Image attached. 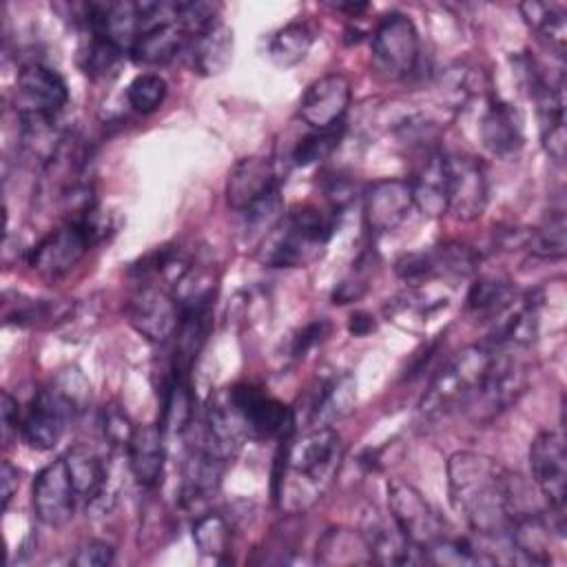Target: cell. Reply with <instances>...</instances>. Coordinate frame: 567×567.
<instances>
[{
  "label": "cell",
  "instance_id": "6da1fadb",
  "mask_svg": "<svg viewBox=\"0 0 567 567\" xmlns=\"http://www.w3.org/2000/svg\"><path fill=\"white\" fill-rule=\"evenodd\" d=\"M452 507L478 538H503L509 525L534 512L518 474L478 452H456L447 461Z\"/></svg>",
  "mask_w": 567,
  "mask_h": 567
},
{
  "label": "cell",
  "instance_id": "7a4b0ae2",
  "mask_svg": "<svg viewBox=\"0 0 567 567\" xmlns=\"http://www.w3.org/2000/svg\"><path fill=\"white\" fill-rule=\"evenodd\" d=\"M343 461V441L332 425L310 427L286 441L272 474V498L290 514L312 507L334 483Z\"/></svg>",
  "mask_w": 567,
  "mask_h": 567
},
{
  "label": "cell",
  "instance_id": "3957f363",
  "mask_svg": "<svg viewBox=\"0 0 567 567\" xmlns=\"http://www.w3.org/2000/svg\"><path fill=\"white\" fill-rule=\"evenodd\" d=\"M334 233V213L299 206L261 237L257 259L272 268H301L315 261Z\"/></svg>",
  "mask_w": 567,
  "mask_h": 567
},
{
  "label": "cell",
  "instance_id": "277c9868",
  "mask_svg": "<svg viewBox=\"0 0 567 567\" xmlns=\"http://www.w3.org/2000/svg\"><path fill=\"white\" fill-rule=\"evenodd\" d=\"M494 357V346L474 343L456 352L430 381L419 403L423 421H439L450 412H463L476 394L487 365Z\"/></svg>",
  "mask_w": 567,
  "mask_h": 567
},
{
  "label": "cell",
  "instance_id": "5b68a950",
  "mask_svg": "<svg viewBox=\"0 0 567 567\" xmlns=\"http://www.w3.org/2000/svg\"><path fill=\"white\" fill-rule=\"evenodd\" d=\"M514 352L516 350L494 348V357L487 365V372L476 394L463 410L472 423L476 425L492 423L525 392L529 372H527V365Z\"/></svg>",
  "mask_w": 567,
  "mask_h": 567
},
{
  "label": "cell",
  "instance_id": "8992f818",
  "mask_svg": "<svg viewBox=\"0 0 567 567\" xmlns=\"http://www.w3.org/2000/svg\"><path fill=\"white\" fill-rule=\"evenodd\" d=\"M372 66L385 80L410 75L419 60V33L405 13H388L372 33Z\"/></svg>",
  "mask_w": 567,
  "mask_h": 567
},
{
  "label": "cell",
  "instance_id": "52a82bcc",
  "mask_svg": "<svg viewBox=\"0 0 567 567\" xmlns=\"http://www.w3.org/2000/svg\"><path fill=\"white\" fill-rule=\"evenodd\" d=\"M226 396L246 432V439L284 436L295 425V412L252 383H235L226 388Z\"/></svg>",
  "mask_w": 567,
  "mask_h": 567
},
{
  "label": "cell",
  "instance_id": "ba28073f",
  "mask_svg": "<svg viewBox=\"0 0 567 567\" xmlns=\"http://www.w3.org/2000/svg\"><path fill=\"white\" fill-rule=\"evenodd\" d=\"M78 414V408L51 381V385L38 390L29 401V408L20 419V432L33 450L47 452L58 445L64 430Z\"/></svg>",
  "mask_w": 567,
  "mask_h": 567
},
{
  "label": "cell",
  "instance_id": "9c48e42d",
  "mask_svg": "<svg viewBox=\"0 0 567 567\" xmlns=\"http://www.w3.org/2000/svg\"><path fill=\"white\" fill-rule=\"evenodd\" d=\"M388 505L396 529L421 549L447 534L445 520L439 516V512L414 485L401 478L388 483Z\"/></svg>",
  "mask_w": 567,
  "mask_h": 567
},
{
  "label": "cell",
  "instance_id": "30bf717a",
  "mask_svg": "<svg viewBox=\"0 0 567 567\" xmlns=\"http://www.w3.org/2000/svg\"><path fill=\"white\" fill-rule=\"evenodd\" d=\"M532 481L545 498V507L565 516L567 496V450L560 432L547 430L536 434L529 445Z\"/></svg>",
  "mask_w": 567,
  "mask_h": 567
},
{
  "label": "cell",
  "instance_id": "8fae6325",
  "mask_svg": "<svg viewBox=\"0 0 567 567\" xmlns=\"http://www.w3.org/2000/svg\"><path fill=\"white\" fill-rule=\"evenodd\" d=\"M69 102L64 78L40 62H29L16 78V111L18 115L55 117Z\"/></svg>",
  "mask_w": 567,
  "mask_h": 567
},
{
  "label": "cell",
  "instance_id": "7c38bea8",
  "mask_svg": "<svg viewBox=\"0 0 567 567\" xmlns=\"http://www.w3.org/2000/svg\"><path fill=\"white\" fill-rule=\"evenodd\" d=\"M91 239L86 237L84 228L69 219L60 228L51 230L42 241H38L29 255V266L47 281H55L71 272L78 261L91 248Z\"/></svg>",
  "mask_w": 567,
  "mask_h": 567
},
{
  "label": "cell",
  "instance_id": "4fadbf2b",
  "mask_svg": "<svg viewBox=\"0 0 567 567\" xmlns=\"http://www.w3.org/2000/svg\"><path fill=\"white\" fill-rule=\"evenodd\" d=\"M128 323L148 341H168L179 326V306L173 295L151 284L140 286L126 303Z\"/></svg>",
  "mask_w": 567,
  "mask_h": 567
},
{
  "label": "cell",
  "instance_id": "5bb4252c",
  "mask_svg": "<svg viewBox=\"0 0 567 567\" xmlns=\"http://www.w3.org/2000/svg\"><path fill=\"white\" fill-rule=\"evenodd\" d=\"M447 159V213L458 221L483 215L487 204V177L476 157L445 155Z\"/></svg>",
  "mask_w": 567,
  "mask_h": 567
},
{
  "label": "cell",
  "instance_id": "9a60e30c",
  "mask_svg": "<svg viewBox=\"0 0 567 567\" xmlns=\"http://www.w3.org/2000/svg\"><path fill=\"white\" fill-rule=\"evenodd\" d=\"M75 501L78 494L71 483L64 456L51 461L38 472L31 489V505L40 523L49 527L64 525L75 512Z\"/></svg>",
  "mask_w": 567,
  "mask_h": 567
},
{
  "label": "cell",
  "instance_id": "2e32d148",
  "mask_svg": "<svg viewBox=\"0 0 567 567\" xmlns=\"http://www.w3.org/2000/svg\"><path fill=\"white\" fill-rule=\"evenodd\" d=\"M350 100L352 84L343 73L321 75L306 89L299 102V117L312 131H332L343 122Z\"/></svg>",
  "mask_w": 567,
  "mask_h": 567
},
{
  "label": "cell",
  "instance_id": "e0dca14e",
  "mask_svg": "<svg viewBox=\"0 0 567 567\" xmlns=\"http://www.w3.org/2000/svg\"><path fill=\"white\" fill-rule=\"evenodd\" d=\"M412 208V186L408 179H379L363 193V219L377 235L394 230Z\"/></svg>",
  "mask_w": 567,
  "mask_h": 567
},
{
  "label": "cell",
  "instance_id": "ac0fdd59",
  "mask_svg": "<svg viewBox=\"0 0 567 567\" xmlns=\"http://www.w3.org/2000/svg\"><path fill=\"white\" fill-rule=\"evenodd\" d=\"M279 188L277 168L270 157L250 155L239 159L226 179V202L233 210L246 213Z\"/></svg>",
  "mask_w": 567,
  "mask_h": 567
},
{
  "label": "cell",
  "instance_id": "d6986e66",
  "mask_svg": "<svg viewBox=\"0 0 567 567\" xmlns=\"http://www.w3.org/2000/svg\"><path fill=\"white\" fill-rule=\"evenodd\" d=\"M481 142L496 157H512L523 148V117L507 102H492L481 117Z\"/></svg>",
  "mask_w": 567,
  "mask_h": 567
},
{
  "label": "cell",
  "instance_id": "ffe728a7",
  "mask_svg": "<svg viewBox=\"0 0 567 567\" xmlns=\"http://www.w3.org/2000/svg\"><path fill=\"white\" fill-rule=\"evenodd\" d=\"M159 425H135V432L126 445L128 470L142 487H155L164 472L166 445Z\"/></svg>",
  "mask_w": 567,
  "mask_h": 567
},
{
  "label": "cell",
  "instance_id": "44dd1931",
  "mask_svg": "<svg viewBox=\"0 0 567 567\" xmlns=\"http://www.w3.org/2000/svg\"><path fill=\"white\" fill-rule=\"evenodd\" d=\"M224 467H226L224 461L193 445L182 474V492H179L182 505L186 509H195L204 505L219 489Z\"/></svg>",
  "mask_w": 567,
  "mask_h": 567
},
{
  "label": "cell",
  "instance_id": "7402d4cb",
  "mask_svg": "<svg viewBox=\"0 0 567 567\" xmlns=\"http://www.w3.org/2000/svg\"><path fill=\"white\" fill-rule=\"evenodd\" d=\"M233 29L224 20H217L202 33L193 35L186 49L193 69L208 78L224 73L233 60Z\"/></svg>",
  "mask_w": 567,
  "mask_h": 567
},
{
  "label": "cell",
  "instance_id": "603a6c76",
  "mask_svg": "<svg viewBox=\"0 0 567 567\" xmlns=\"http://www.w3.org/2000/svg\"><path fill=\"white\" fill-rule=\"evenodd\" d=\"M412 186L414 206L427 217L447 213V159L443 153H432L416 171Z\"/></svg>",
  "mask_w": 567,
  "mask_h": 567
},
{
  "label": "cell",
  "instance_id": "cb8c5ba5",
  "mask_svg": "<svg viewBox=\"0 0 567 567\" xmlns=\"http://www.w3.org/2000/svg\"><path fill=\"white\" fill-rule=\"evenodd\" d=\"M190 38L184 33V29L177 22L153 27L137 35L133 42L128 55L133 62L144 66H159L175 60L182 51L188 49Z\"/></svg>",
  "mask_w": 567,
  "mask_h": 567
},
{
  "label": "cell",
  "instance_id": "d4e9b609",
  "mask_svg": "<svg viewBox=\"0 0 567 567\" xmlns=\"http://www.w3.org/2000/svg\"><path fill=\"white\" fill-rule=\"evenodd\" d=\"M64 461H66V470L78 498H84L91 505L104 503L106 483H109V470L104 461L89 447L69 450L64 454Z\"/></svg>",
  "mask_w": 567,
  "mask_h": 567
},
{
  "label": "cell",
  "instance_id": "484cf974",
  "mask_svg": "<svg viewBox=\"0 0 567 567\" xmlns=\"http://www.w3.org/2000/svg\"><path fill=\"white\" fill-rule=\"evenodd\" d=\"M354 399H357V385H354V379L350 374L323 381L317 388L315 399L310 403V423H312V427L332 425L334 421L346 416L352 410Z\"/></svg>",
  "mask_w": 567,
  "mask_h": 567
},
{
  "label": "cell",
  "instance_id": "4316f807",
  "mask_svg": "<svg viewBox=\"0 0 567 567\" xmlns=\"http://www.w3.org/2000/svg\"><path fill=\"white\" fill-rule=\"evenodd\" d=\"M195 419V396L190 392L188 377L168 370L162 388V419L159 427L164 434H184Z\"/></svg>",
  "mask_w": 567,
  "mask_h": 567
},
{
  "label": "cell",
  "instance_id": "83f0119b",
  "mask_svg": "<svg viewBox=\"0 0 567 567\" xmlns=\"http://www.w3.org/2000/svg\"><path fill=\"white\" fill-rule=\"evenodd\" d=\"M317 563L321 565H361L374 563L368 540L361 532L332 527L317 540Z\"/></svg>",
  "mask_w": 567,
  "mask_h": 567
},
{
  "label": "cell",
  "instance_id": "f1b7e54d",
  "mask_svg": "<svg viewBox=\"0 0 567 567\" xmlns=\"http://www.w3.org/2000/svg\"><path fill=\"white\" fill-rule=\"evenodd\" d=\"M520 16L529 29H534L554 51L556 55L565 53L567 42V18L565 9L554 2H520Z\"/></svg>",
  "mask_w": 567,
  "mask_h": 567
},
{
  "label": "cell",
  "instance_id": "f546056e",
  "mask_svg": "<svg viewBox=\"0 0 567 567\" xmlns=\"http://www.w3.org/2000/svg\"><path fill=\"white\" fill-rule=\"evenodd\" d=\"M514 297H516V290L512 288L507 277H503V275H481L470 286L465 306L476 317L494 319Z\"/></svg>",
  "mask_w": 567,
  "mask_h": 567
},
{
  "label": "cell",
  "instance_id": "4dcf8cb0",
  "mask_svg": "<svg viewBox=\"0 0 567 567\" xmlns=\"http://www.w3.org/2000/svg\"><path fill=\"white\" fill-rule=\"evenodd\" d=\"M312 31L308 24L303 22H290L286 27H281L268 44V58L272 60V64H277L279 69H288L299 64L310 47H312Z\"/></svg>",
  "mask_w": 567,
  "mask_h": 567
},
{
  "label": "cell",
  "instance_id": "1f68e13d",
  "mask_svg": "<svg viewBox=\"0 0 567 567\" xmlns=\"http://www.w3.org/2000/svg\"><path fill=\"white\" fill-rule=\"evenodd\" d=\"M124 55L126 51L113 40L97 33H89L86 44L80 47V66L91 78H109L117 73Z\"/></svg>",
  "mask_w": 567,
  "mask_h": 567
},
{
  "label": "cell",
  "instance_id": "d6a6232c",
  "mask_svg": "<svg viewBox=\"0 0 567 567\" xmlns=\"http://www.w3.org/2000/svg\"><path fill=\"white\" fill-rule=\"evenodd\" d=\"M233 525L224 514L206 512L193 523V543L199 554L210 558H221L230 547Z\"/></svg>",
  "mask_w": 567,
  "mask_h": 567
},
{
  "label": "cell",
  "instance_id": "836d02e7",
  "mask_svg": "<svg viewBox=\"0 0 567 567\" xmlns=\"http://www.w3.org/2000/svg\"><path fill=\"white\" fill-rule=\"evenodd\" d=\"M527 250L538 259H563L567 252L565 215L558 210L549 215L538 228L529 233Z\"/></svg>",
  "mask_w": 567,
  "mask_h": 567
},
{
  "label": "cell",
  "instance_id": "e575fe53",
  "mask_svg": "<svg viewBox=\"0 0 567 567\" xmlns=\"http://www.w3.org/2000/svg\"><path fill=\"white\" fill-rule=\"evenodd\" d=\"M166 80L159 73H140L126 86L128 106L142 115L153 113L166 100Z\"/></svg>",
  "mask_w": 567,
  "mask_h": 567
},
{
  "label": "cell",
  "instance_id": "d590c367",
  "mask_svg": "<svg viewBox=\"0 0 567 567\" xmlns=\"http://www.w3.org/2000/svg\"><path fill=\"white\" fill-rule=\"evenodd\" d=\"M337 142H339L337 128H332V131H312L310 135L301 137L299 144L295 146V151H292L295 166H310V164L323 159L326 155L332 153Z\"/></svg>",
  "mask_w": 567,
  "mask_h": 567
},
{
  "label": "cell",
  "instance_id": "8d00e7d4",
  "mask_svg": "<svg viewBox=\"0 0 567 567\" xmlns=\"http://www.w3.org/2000/svg\"><path fill=\"white\" fill-rule=\"evenodd\" d=\"M100 425H102L104 441L111 447H117V450L126 452V445H128V441H131V436L135 432V425L131 423L128 414L120 405H106L102 410Z\"/></svg>",
  "mask_w": 567,
  "mask_h": 567
},
{
  "label": "cell",
  "instance_id": "74e56055",
  "mask_svg": "<svg viewBox=\"0 0 567 567\" xmlns=\"http://www.w3.org/2000/svg\"><path fill=\"white\" fill-rule=\"evenodd\" d=\"M113 558H115V549L111 543L91 538L78 547L71 563L78 567H106L113 563Z\"/></svg>",
  "mask_w": 567,
  "mask_h": 567
},
{
  "label": "cell",
  "instance_id": "f35d334b",
  "mask_svg": "<svg viewBox=\"0 0 567 567\" xmlns=\"http://www.w3.org/2000/svg\"><path fill=\"white\" fill-rule=\"evenodd\" d=\"M330 332V323L326 319L312 321L306 328H301L290 343V354L292 357H303L310 348H315L317 343H321L326 339V334Z\"/></svg>",
  "mask_w": 567,
  "mask_h": 567
},
{
  "label": "cell",
  "instance_id": "ab89813d",
  "mask_svg": "<svg viewBox=\"0 0 567 567\" xmlns=\"http://www.w3.org/2000/svg\"><path fill=\"white\" fill-rule=\"evenodd\" d=\"M0 412H2V439L4 443H9L11 439V432H18L20 430V408H18V401L4 390L2 392V403H0Z\"/></svg>",
  "mask_w": 567,
  "mask_h": 567
},
{
  "label": "cell",
  "instance_id": "60d3db41",
  "mask_svg": "<svg viewBox=\"0 0 567 567\" xmlns=\"http://www.w3.org/2000/svg\"><path fill=\"white\" fill-rule=\"evenodd\" d=\"M18 467L11 465V461H2L0 470V489H2V509L9 507L13 494L18 492Z\"/></svg>",
  "mask_w": 567,
  "mask_h": 567
},
{
  "label": "cell",
  "instance_id": "b9f144b4",
  "mask_svg": "<svg viewBox=\"0 0 567 567\" xmlns=\"http://www.w3.org/2000/svg\"><path fill=\"white\" fill-rule=\"evenodd\" d=\"M372 328H374V321H372V317H370V315H365V312H357V315H352V321H350V332H352V334L361 337V334L370 332Z\"/></svg>",
  "mask_w": 567,
  "mask_h": 567
}]
</instances>
